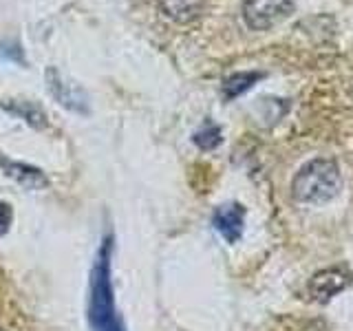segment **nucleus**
Wrapping results in <instances>:
<instances>
[{
    "mask_svg": "<svg viewBox=\"0 0 353 331\" xmlns=\"http://www.w3.org/2000/svg\"><path fill=\"white\" fill-rule=\"evenodd\" d=\"M221 139H223V137H221V128L216 124H212V121H205V124L194 132V143L201 150L216 148L221 143Z\"/></svg>",
    "mask_w": 353,
    "mask_h": 331,
    "instance_id": "obj_11",
    "label": "nucleus"
},
{
    "mask_svg": "<svg viewBox=\"0 0 353 331\" xmlns=\"http://www.w3.org/2000/svg\"><path fill=\"white\" fill-rule=\"evenodd\" d=\"M212 223L216 232L223 237L228 243H236L243 234V223H245V208L239 203H225L221 205L214 217Z\"/></svg>",
    "mask_w": 353,
    "mask_h": 331,
    "instance_id": "obj_6",
    "label": "nucleus"
},
{
    "mask_svg": "<svg viewBox=\"0 0 353 331\" xmlns=\"http://www.w3.org/2000/svg\"><path fill=\"white\" fill-rule=\"evenodd\" d=\"M342 190V174L336 161L312 159L296 172L292 194L301 203H325L336 199Z\"/></svg>",
    "mask_w": 353,
    "mask_h": 331,
    "instance_id": "obj_2",
    "label": "nucleus"
},
{
    "mask_svg": "<svg viewBox=\"0 0 353 331\" xmlns=\"http://www.w3.org/2000/svg\"><path fill=\"white\" fill-rule=\"evenodd\" d=\"M261 77H263V73H259V71H243V73L230 75L228 80L223 82V95L228 99H234V97L243 95L245 91H250V88L256 84Z\"/></svg>",
    "mask_w": 353,
    "mask_h": 331,
    "instance_id": "obj_8",
    "label": "nucleus"
},
{
    "mask_svg": "<svg viewBox=\"0 0 353 331\" xmlns=\"http://www.w3.org/2000/svg\"><path fill=\"white\" fill-rule=\"evenodd\" d=\"M110 257H113V239L104 237L97 250L95 265L88 287V325L93 331H124L117 314L113 279H110Z\"/></svg>",
    "mask_w": 353,
    "mask_h": 331,
    "instance_id": "obj_1",
    "label": "nucleus"
},
{
    "mask_svg": "<svg viewBox=\"0 0 353 331\" xmlns=\"http://www.w3.org/2000/svg\"><path fill=\"white\" fill-rule=\"evenodd\" d=\"M163 9L168 11V16L176 18V20H192L199 9H201V0H161Z\"/></svg>",
    "mask_w": 353,
    "mask_h": 331,
    "instance_id": "obj_9",
    "label": "nucleus"
},
{
    "mask_svg": "<svg viewBox=\"0 0 353 331\" xmlns=\"http://www.w3.org/2000/svg\"><path fill=\"white\" fill-rule=\"evenodd\" d=\"M7 108L14 110L18 117H22L27 124L36 126V128H42L44 124H47V115H44V110L33 102H18V104H11Z\"/></svg>",
    "mask_w": 353,
    "mask_h": 331,
    "instance_id": "obj_10",
    "label": "nucleus"
},
{
    "mask_svg": "<svg viewBox=\"0 0 353 331\" xmlns=\"http://www.w3.org/2000/svg\"><path fill=\"white\" fill-rule=\"evenodd\" d=\"M11 221H14V210L9 203L0 201V237L7 234V230L11 228Z\"/></svg>",
    "mask_w": 353,
    "mask_h": 331,
    "instance_id": "obj_12",
    "label": "nucleus"
},
{
    "mask_svg": "<svg viewBox=\"0 0 353 331\" xmlns=\"http://www.w3.org/2000/svg\"><path fill=\"white\" fill-rule=\"evenodd\" d=\"M0 166H3V170L9 179H14L22 188H27V190H42V188L49 185V179L44 177V172L40 168H36V166L9 161L5 157H0Z\"/></svg>",
    "mask_w": 353,
    "mask_h": 331,
    "instance_id": "obj_7",
    "label": "nucleus"
},
{
    "mask_svg": "<svg viewBox=\"0 0 353 331\" xmlns=\"http://www.w3.org/2000/svg\"><path fill=\"white\" fill-rule=\"evenodd\" d=\"M296 9V0H243V20L252 31H270L287 20Z\"/></svg>",
    "mask_w": 353,
    "mask_h": 331,
    "instance_id": "obj_3",
    "label": "nucleus"
},
{
    "mask_svg": "<svg viewBox=\"0 0 353 331\" xmlns=\"http://www.w3.org/2000/svg\"><path fill=\"white\" fill-rule=\"evenodd\" d=\"M47 86H49L51 95L58 99L62 106L75 110V113H88L86 93L75 82H69L64 75H60L58 69L47 71Z\"/></svg>",
    "mask_w": 353,
    "mask_h": 331,
    "instance_id": "obj_4",
    "label": "nucleus"
},
{
    "mask_svg": "<svg viewBox=\"0 0 353 331\" xmlns=\"http://www.w3.org/2000/svg\"><path fill=\"white\" fill-rule=\"evenodd\" d=\"M349 283H351V279L347 272L336 270V268L320 270L312 276V281H309V294H312L314 301L327 303L342 290H347Z\"/></svg>",
    "mask_w": 353,
    "mask_h": 331,
    "instance_id": "obj_5",
    "label": "nucleus"
}]
</instances>
